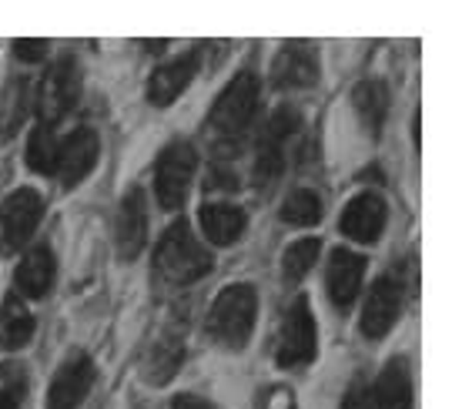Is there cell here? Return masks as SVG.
<instances>
[{"mask_svg": "<svg viewBox=\"0 0 462 409\" xmlns=\"http://www.w3.org/2000/svg\"><path fill=\"white\" fill-rule=\"evenodd\" d=\"M211 252L208 246L198 242V235L191 232V225L181 218L174 222L158 242L154 252V272L158 279L171 282V285H191V282L205 279L211 272Z\"/></svg>", "mask_w": 462, "mask_h": 409, "instance_id": "cell-1", "label": "cell"}, {"mask_svg": "<svg viewBox=\"0 0 462 409\" xmlns=\"http://www.w3.org/2000/svg\"><path fill=\"white\" fill-rule=\"evenodd\" d=\"M254 312H258V295L248 282L225 285L208 312V332L211 339L225 349H245L252 339Z\"/></svg>", "mask_w": 462, "mask_h": 409, "instance_id": "cell-2", "label": "cell"}, {"mask_svg": "<svg viewBox=\"0 0 462 409\" xmlns=\"http://www.w3.org/2000/svg\"><path fill=\"white\" fill-rule=\"evenodd\" d=\"M258 111V78L252 70H242L235 81L218 94V101L208 115V128L221 144H238L245 128L252 125Z\"/></svg>", "mask_w": 462, "mask_h": 409, "instance_id": "cell-3", "label": "cell"}, {"mask_svg": "<svg viewBox=\"0 0 462 409\" xmlns=\"http://www.w3.org/2000/svg\"><path fill=\"white\" fill-rule=\"evenodd\" d=\"M319 352V329H315V316L309 309V299L299 295L295 302L285 309L282 326H278L275 339V359L282 369H301L309 366Z\"/></svg>", "mask_w": 462, "mask_h": 409, "instance_id": "cell-4", "label": "cell"}, {"mask_svg": "<svg viewBox=\"0 0 462 409\" xmlns=\"http://www.w3.org/2000/svg\"><path fill=\"white\" fill-rule=\"evenodd\" d=\"M195 168L198 152L195 144H188V141H171L162 152L158 168H154V191H158V201H162L164 211H178L188 201V191H191V181H195Z\"/></svg>", "mask_w": 462, "mask_h": 409, "instance_id": "cell-5", "label": "cell"}, {"mask_svg": "<svg viewBox=\"0 0 462 409\" xmlns=\"http://www.w3.org/2000/svg\"><path fill=\"white\" fill-rule=\"evenodd\" d=\"M299 128V115L291 107H278L275 115L268 117V125L258 135V144H254V185L258 188H272L285 168V148H289V138Z\"/></svg>", "mask_w": 462, "mask_h": 409, "instance_id": "cell-6", "label": "cell"}, {"mask_svg": "<svg viewBox=\"0 0 462 409\" xmlns=\"http://www.w3.org/2000/svg\"><path fill=\"white\" fill-rule=\"evenodd\" d=\"M78 94H81V74H78V64H74V58H58L54 64H51V70L44 74V84H41V94H37L41 125L54 128L60 117L78 105Z\"/></svg>", "mask_w": 462, "mask_h": 409, "instance_id": "cell-7", "label": "cell"}, {"mask_svg": "<svg viewBox=\"0 0 462 409\" xmlns=\"http://www.w3.org/2000/svg\"><path fill=\"white\" fill-rule=\"evenodd\" d=\"M94 383V363L88 352H68V359L58 366L51 379L44 409H78Z\"/></svg>", "mask_w": 462, "mask_h": 409, "instance_id": "cell-8", "label": "cell"}, {"mask_svg": "<svg viewBox=\"0 0 462 409\" xmlns=\"http://www.w3.org/2000/svg\"><path fill=\"white\" fill-rule=\"evenodd\" d=\"M181 363H185V319H171L151 342L141 373H144L151 386H164V383L174 379Z\"/></svg>", "mask_w": 462, "mask_h": 409, "instance_id": "cell-9", "label": "cell"}, {"mask_svg": "<svg viewBox=\"0 0 462 409\" xmlns=\"http://www.w3.org/2000/svg\"><path fill=\"white\" fill-rule=\"evenodd\" d=\"M399 312H402V285L393 275H382V279L372 282L369 299L362 305V322H358L362 336L382 339L399 322Z\"/></svg>", "mask_w": 462, "mask_h": 409, "instance_id": "cell-10", "label": "cell"}, {"mask_svg": "<svg viewBox=\"0 0 462 409\" xmlns=\"http://www.w3.org/2000/svg\"><path fill=\"white\" fill-rule=\"evenodd\" d=\"M97 152H101V141H97L94 128H78L74 135L58 141V168H54V175L60 178V185H81L84 178L94 172V164H97Z\"/></svg>", "mask_w": 462, "mask_h": 409, "instance_id": "cell-11", "label": "cell"}, {"mask_svg": "<svg viewBox=\"0 0 462 409\" xmlns=\"http://www.w3.org/2000/svg\"><path fill=\"white\" fill-rule=\"evenodd\" d=\"M41 215H44V199L37 195L34 188H17V191H11L4 199V205H0V228H4L7 246L21 248L37 232Z\"/></svg>", "mask_w": 462, "mask_h": 409, "instance_id": "cell-12", "label": "cell"}, {"mask_svg": "<svg viewBox=\"0 0 462 409\" xmlns=\"http://www.w3.org/2000/svg\"><path fill=\"white\" fill-rule=\"evenodd\" d=\"M115 242H117V256L125 258V262L138 258L144 242H148V201H144L141 188H131L125 199H121V205H117Z\"/></svg>", "mask_w": 462, "mask_h": 409, "instance_id": "cell-13", "label": "cell"}, {"mask_svg": "<svg viewBox=\"0 0 462 409\" xmlns=\"http://www.w3.org/2000/svg\"><path fill=\"white\" fill-rule=\"evenodd\" d=\"M319 81V54L305 41H291L275 54L272 60V84L282 91L295 88H312Z\"/></svg>", "mask_w": 462, "mask_h": 409, "instance_id": "cell-14", "label": "cell"}, {"mask_svg": "<svg viewBox=\"0 0 462 409\" xmlns=\"http://www.w3.org/2000/svg\"><path fill=\"white\" fill-rule=\"evenodd\" d=\"M385 201L375 195V191H362L356 199L348 201L346 211H342V235H348L352 242H362V246H372L379 242L382 228H385Z\"/></svg>", "mask_w": 462, "mask_h": 409, "instance_id": "cell-15", "label": "cell"}, {"mask_svg": "<svg viewBox=\"0 0 462 409\" xmlns=\"http://www.w3.org/2000/svg\"><path fill=\"white\" fill-rule=\"evenodd\" d=\"M362 275H365V258L348 252V248H336L328 258V269H325V289L336 309H348L356 302L358 289H362Z\"/></svg>", "mask_w": 462, "mask_h": 409, "instance_id": "cell-16", "label": "cell"}, {"mask_svg": "<svg viewBox=\"0 0 462 409\" xmlns=\"http://www.w3.org/2000/svg\"><path fill=\"white\" fill-rule=\"evenodd\" d=\"M198 64H201V51H188V54H181V58L162 64V68L151 74V81H148V101L151 105L154 107L171 105L174 98L185 91L188 84L195 81Z\"/></svg>", "mask_w": 462, "mask_h": 409, "instance_id": "cell-17", "label": "cell"}, {"mask_svg": "<svg viewBox=\"0 0 462 409\" xmlns=\"http://www.w3.org/2000/svg\"><path fill=\"white\" fill-rule=\"evenodd\" d=\"M54 275H58V262H54V248L51 246H34L27 256L21 258V265L14 272V282H17V295H27V299H44L54 285Z\"/></svg>", "mask_w": 462, "mask_h": 409, "instance_id": "cell-18", "label": "cell"}, {"mask_svg": "<svg viewBox=\"0 0 462 409\" xmlns=\"http://www.w3.org/2000/svg\"><path fill=\"white\" fill-rule=\"evenodd\" d=\"M372 396L382 409H412V373L402 356H395L385 363V369L375 379Z\"/></svg>", "mask_w": 462, "mask_h": 409, "instance_id": "cell-19", "label": "cell"}, {"mask_svg": "<svg viewBox=\"0 0 462 409\" xmlns=\"http://www.w3.org/2000/svg\"><path fill=\"white\" fill-rule=\"evenodd\" d=\"M31 111V81L23 74H11L0 88V141H11Z\"/></svg>", "mask_w": 462, "mask_h": 409, "instance_id": "cell-20", "label": "cell"}, {"mask_svg": "<svg viewBox=\"0 0 462 409\" xmlns=\"http://www.w3.org/2000/svg\"><path fill=\"white\" fill-rule=\"evenodd\" d=\"M201 232L211 246H231L245 232V211L228 201H211L201 209Z\"/></svg>", "mask_w": 462, "mask_h": 409, "instance_id": "cell-21", "label": "cell"}, {"mask_svg": "<svg viewBox=\"0 0 462 409\" xmlns=\"http://www.w3.org/2000/svg\"><path fill=\"white\" fill-rule=\"evenodd\" d=\"M34 339V316L17 293H11L0 305V346L4 349H23Z\"/></svg>", "mask_w": 462, "mask_h": 409, "instance_id": "cell-22", "label": "cell"}, {"mask_svg": "<svg viewBox=\"0 0 462 409\" xmlns=\"http://www.w3.org/2000/svg\"><path fill=\"white\" fill-rule=\"evenodd\" d=\"M352 105H356L358 121L365 125V131H372V138H379L385 115H389V91L382 81H358L352 91Z\"/></svg>", "mask_w": 462, "mask_h": 409, "instance_id": "cell-23", "label": "cell"}, {"mask_svg": "<svg viewBox=\"0 0 462 409\" xmlns=\"http://www.w3.org/2000/svg\"><path fill=\"white\" fill-rule=\"evenodd\" d=\"M27 164L34 168L37 175H54L58 168V135L47 125H37L27 138Z\"/></svg>", "mask_w": 462, "mask_h": 409, "instance_id": "cell-24", "label": "cell"}, {"mask_svg": "<svg viewBox=\"0 0 462 409\" xmlns=\"http://www.w3.org/2000/svg\"><path fill=\"white\" fill-rule=\"evenodd\" d=\"M319 248H322L319 238H299V242H291L285 248V256H282V275H285V282L305 279L315 269V262H319Z\"/></svg>", "mask_w": 462, "mask_h": 409, "instance_id": "cell-25", "label": "cell"}, {"mask_svg": "<svg viewBox=\"0 0 462 409\" xmlns=\"http://www.w3.org/2000/svg\"><path fill=\"white\" fill-rule=\"evenodd\" d=\"M322 218V199L309 191V188H299V191H291L285 205H282V222L285 225H295V228H309Z\"/></svg>", "mask_w": 462, "mask_h": 409, "instance_id": "cell-26", "label": "cell"}, {"mask_svg": "<svg viewBox=\"0 0 462 409\" xmlns=\"http://www.w3.org/2000/svg\"><path fill=\"white\" fill-rule=\"evenodd\" d=\"M27 396V369L21 363L0 366V409H23Z\"/></svg>", "mask_w": 462, "mask_h": 409, "instance_id": "cell-27", "label": "cell"}, {"mask_svg": "<svg viewBox=\"0 0 462 409\" xmlns=\"http://www.w3.org/2000/svg\"><path fill=\"white\" fill-rule=\"evenodd\" d=\"M14 54L21 60H41L47 54V41H37V37H27V41H14Z\"/></svg>", "mask_w": 462, "mask_h": 409, "instance_id": "cell-28", "label": "cell"}, {"mask_svg": "<svg viewBox=\"0 0 462 409\" xmlns=\"http://www.w3.org/2000/svg\"><path fill=\"white\" fill-rule=\"evenodd\" d=\"M171 409H218V406L208 403V399L195 396V393H181V396H174Z\"/></svg>", "mask_w": 462, "mask_h": 409, "instance_id": "cell-29", "label": "cell"}, {"mask_svg": "<svg viewBox=\"0 0 462 409\" xmlns=\"http://www.w3.org/2000/svg\"><path fill=\"white\" fill-rule=\"evenodd\" d=\"M338 409H369V393L356 383V386L346 393V399H342V406Z\"/></svg>", "mask_w": 462, "mask_h": 409, "instance_id": "cell-30", "label": "cell"}]
</instances>
